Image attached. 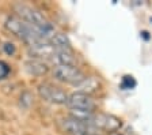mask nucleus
I'll return each mask as SVG.
<instances>
[{
  "label": "nucleus",
  "instance_id": "f257e3e1",
  "mask_svg": "<svg viewBox=\"0 0 152 135\" xmlns=\"http://www.w3.org/2000/svg\"><path fill=\"white\" fill-rule=\"evenodd\" d=\"M14 11H15V15L18 18H20L22 21H25L26 23L31 25L33 27H37V29H44L49 25V21L44 16V14L39 13L38 10L33 8L30 6H26V4L18 3L14 6Z\"/></svg>",
  "mask_w": 152,
  "mask_h": 135
},
{
  "label": "nucleus",
  "instance_id": "f03ea898",
  "mask_svg": "<svg viewBox=\"0 0 152 135\" xmlns=\"http://www.w3.org/2000/svg\"><path fill=\"white\" fill-rule=\"evenodd\" d=\"M91 125L98 131H104L111 135L120 131V128L122 127V120L115 115H111V113L95 112Z\"/></svg>",
  "mask_w": 152,
  "mask_h": 135
},
{
  "label": "nucleus",
  "instance_id": "7ed1b4c3",
  "mask_svg": "<svg viewBox=\"0 0 152 135\" xmlns=\"http://www.w3.org/2000/svg\"><path fill=\"white\" fill-rule=\"evenodd\" d=\"M57 124L66 135H98V130H95L91 124L83 123L69 116L60 119Z\"/></svg>",
  "mask_w": 152,
  "mask_h": 135
},
{
  "label": "nucleus",
  "instance_id": "20e7f679",
  "mask_svg": "<svg viewBox=\"0 0 152 135\" xmlns=\"http://www.w3.org/2000/svg\"><path fill=\"white\" fill-rule=\"evenodd\" d=\"M53 77L60 82L73 85V86L79 85L87 78L84 72L76 66H54Z\"/></svg>",
  "mask_w": 152,
  "mask_h": 135
},
{
  "label": "nucleus",
  "instance_id": "39448f33",
  "mask_svg": "<svg viewBox=\"0 0 152 135\" xmlns=\"http://www.w3.org/2000/svg\"><path fill=\"white\" fill-rule=\"evenodd\" d=\"M38 94L42 100L50 104H56V105L66 104V100H68V94L61 87L54 86V85L48 83V82L41 83L38 86Z\"/></svg>",
  "mask_w": 152,
  "mask_h": 135
},
{
  "label": "nucleus",
  "instance_id": "423d86ee",
  "mask_svg": "<svg viewBox=\"0 0 152 135\" xmlns=\"http://www.w3.org/2000/svg\"><path fill=\"white\" fill-rule=\"evenodd\" d=\"M69 109H77V111H87V112H94L96 108L95 101L91 98V96L83 93H72L71 96H68V100L65 104Z\"/></svg>",
  "mask_w": 152,
  "mask_h": 135
},
{
  "label": "nucleus",
  "instance_id": "0eeeda50",
  "mask_svg": "<svg viewBox=\"0 0 152 135\" xmlns=\"http://www.w3.org/2000/svg\"><path fill=\"white\" fill-rule=\"evenodd\" d=\"M54 53H56V49L50 45L49 41H38L35 44L30 45L28 46V55L30 59H38V60H44V59H53Z\"/></svg>",
  "mask_w": 152,
  "mask_h": 135
},
{
  "label": "nucleus",
  "instance_id": "6e6552de",
  "mask_svg": "<svg viewBox=\"0 0 152 135\" xmlns=\"http://www.w3.org/2000/svg\"><path fill=\"white\" fill-rule=\"evenodd\" d=\"M25 70L27 71L30 75L34 77H42V75L48 74L49 67L44 60H38V59H28L25 61Z\"/></svg>",
  "mask_w": 152,
  "mask_h": 135
},
{
  "label": "nucleus",
  "instance_id": "1a4fd4ad",
  "mask_svg": "<svg viewBox=\"0 0 152 135\" xmlns=\"http://www.w3.org/2000/svg\"><path fill=\"white\" fill-rule=\"evenodd\" d=\"M75 89L77 93L91 96L92 93H95V91H98V90L101 89V82L95 77H87L83 82H80L79 85H76Z\"/></svg>",
  "mask_w": 152,
  "mask_h": 135
},
{
  "label": "nucleus",
  "instance_id": "9d476101",
  "mask_svg": "<svg viewBox=\"0 0 152 135\" xmlns=\"http://www.w3.org/2000/svg\"><path fill=\"white\" fill-rule=\"evenodd\" d=\"M50 45L56 51H72V44L68 35L64 33H56V34L49 40Z\"/></svg>",
  "mask_w": 152,
  "mask_h": 135
},
{
  "label": "nucleus",
  "instance_id": "9b49d317",
  "mask_svg": "<svg viewBox=\"0 0 152 135\" xmlns=\"http://www.w3.org/2000/svg\"><path fill=\"white\" fill-rule=\"evenodd\" d=\"M52 61L56 66H76V58L72 51H56Z\"/></svg>",
  "mask_w": 152,
  "mask_h": 135
},
{
  "label": "nucleus",
  "instance_id": "f8f14e48",
  "mask_svg": "<svg viewBox=\"0 0 152 135\" xmlns=\"http://www.w3.org/2000/svg\"><path fill=\"white\" fill-rule=\"evenodd\" d=\"M136 85H137V82L132 75H125L122 78V80H121V89H124V90L133 89V87H136Z\"/></svg>",
  "mask_w": 152,
  "mask_h": 135
},
{
  "label": "nucleus",
  "instance_id": "ddd939ff",
  "mask_svg": "<svg viewBox=\"0 0 152 135\" xmlns=\"http://www.w3.org/2000/svg\"><path fill=\"white\" fill-rule=\"evenodd\" d=\"M10 72H11V67L7 64L6 61L0 60V80L6 79V78L10 75Z\"/></svg>",
  "mask_w": 152,
  "mask_h": 135
},
{
  "label": "nucleus",
  "instance_id": "4468645a",
  "mask_svg": "<svg viewBox=\"0 0 152 135\" xmlns=\"http://www.w3.org/2000/svg\"><path fill=\"white\" fill-rule=\"evenodd\" d=\"M33 104V97L28 91H25V93L20 96V105L25 106V108H28V106Z\"/></svg>",
  "mask_w": 152,
  "mask_h": 135
},
{
  "label": "nucleus",
  "instance_id": "2eb2a0df",
  "mask_svg": "<svg viewBox=\"0 0 152 135\" xmlns=\"http://www.w3.org/2000/svg\"><path fill=\"white\" fill-rule=\"evenodd\" d=\"M3 51H4V53H7L8 56H12V55H15L16 46L12 42H6V44L3 45Z\"/></svg>",
  "mask_w": 152,
  "mask_h": 135
},
{
  "label": "nucleus",
  "instance_id": "dca6fc26",
  "mask_svg": "<svg viewBox=\"0 0 152 135\" xmlns=\"http://www.w3.org/2000/svg\"><path fill=\"white\" fill-rule=\"evenodd\" d=\"M141 37H142L144 40H147V41H148V40H149V33L144 30V32H141Z\"/></svg>",
  "mask_w": 152,
  "mask_h": 135
},
{
  "label": "nucleus",
  "instance_id": "f3484780",
  "mask_svg": "<svg viewBox=\"0 0 152 135\" xmlns=\"http://www.w3.org/2000/svg\"><path fill=\"white\" fill-rule=\"evenodd\" d=\"M111 135H122V134H120V132H115V134H111Z\"/></svg>",
  "mask_w": 152,
  "mask_h": 135
}]
</instances>
